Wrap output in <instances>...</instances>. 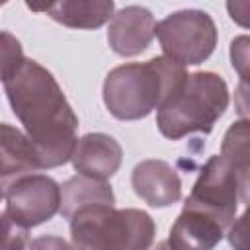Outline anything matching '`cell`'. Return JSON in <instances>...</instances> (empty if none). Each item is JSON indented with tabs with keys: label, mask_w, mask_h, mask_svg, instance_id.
<instances>
[{
	"label": "cell",
	"mask_w": 250,
	"mask_h": 250,
	"mask_svg": "<svg viewBox=\"0 0 250 250\" xmlns=\"http://www.w3.org/2000/svg\"><path fill=\"white\" fill-rule=\"evenodd\" d=\"M68 225L72 246L90 250H145L150 248L156 234L152 217L133 207L90 205L78 209Z\"/></svg>",
	"instance_id": "4"
},
{
	"label": "cell",
	"mask_w": 250,
	"mask_h": 250,
	"mask_svg": "<svg viewBox=\"0 0 250 250\" xmlns=\"http://www.w3.org/2000/svg\"><path fill=\"white\" fill-rule=\"evenodd\" d=\"M25 61L23 47L10 31H0V82H6Z\"/></svg>",
	"instance_id": "16"
},
{
	"label": "cell",
	"mask_w": 250,
	"mask_h": 250,
	"mask_svg": "<svg viewBox=\"0 0 250 250\" xmlns=\"http://www.w3.org/2000/svg\"><path fill=\"white\" fill-rule=\"evenodd\" d=\"M6 2H8V0H0V6H4V4H6Z\"/></svg>",
	"instance_id": "21"
},
{
	"label": "cell",
	"mask_w": 250,
	"mask_h": 250,
	"mask_svg": "<svg viewBox=\"0 0 250 250\" xmlns=\"http://www.w3.org/2000/svg\"><path fill=\"white\" fill-rule=\"evenodd\" d=\"M186 74V66L164 55L145 62H125L107 72L104 104L119 121L145 119L170 98Z\"/></svg>",
	"instance_id": "2"
},
{
	"label": "cell",
	"mask_w": 250,
	"mask_h": 250,
	"mask_svg": "<svg viewBox=\"0 0 250 250\" xmlns=\"http://www.w3.org/2000/svg\"><path fill=\"white\" fill-rule=\"evenodd\" d=\"M29 246V229L18 225L6 211L0 213V248Z\"/></svg>",
	"instance_id": "17"
},
{
	"label": "cell",
	"mask_w": 250,
	"mask_h": 250,
	"mask_svg": "<svg viewBox=\"0 0 250 250\" xmlns=\"http://www.w3.org/2000/svg\"><path fill=\"white\" fill-rule=\"evenodd\" d=\"M41 170L39 154L29 137L10 123H0V184Z\"/></svg>",
	"instance_id": "11"
},
{
	"label": "cell",
	"mask_w": 250,
	"mask_h": 250,
	"mask_svg": "<svg viewBox=\"0 0 250 250\" xmlns=\"http://www.w3.org/2000/svg\"><path fill=\"white\" fill-rule=\"evenodd\" d=\"M164 57L182 66L205 62L217 47V25L203 10H178L160 20L154 27Z\"/></svg>",
	"instance_id": "6"
},
{
	"label": "cell",
	"mask_w": 250,
	"mask_h": 250,
	"mask_svg": "<svg viewBox=\"0 0 250 250\" xmlns=\"http://www.w3.org/2000/svg\"><path fill=\"white\" fill-rule=\"evenodd\" d=\"M246 45H248V39L246 37H238L232 41L230 45V59H232V66L240 72L242 80H246Z\"/></svg>",
	"instance_id": "18"
},
{
	"label": "cell",
	"mask_w": 250,
	"mask_h": 250,
	"mask_svg": "<svg viewBox=\"0 0 250 250\" xmlns=\"http://www.w3.org/2000/svg\"><path fill=\"white\" fill-rule=\"evenodd\" d=\"M154 16L145 6H125L113 12L107 25V43L119 57H137L154 39Z\"/></svg>",
	"instance_id": "8"
},
{
	"label": "cell",
	"mask_w": 250,
	"mask_h": 250,
	"mask_svg": "<svg viewBox=\"0 0 250 250\" xmlns=\"http://www.w3.org/2000/svg\"><path fill=\"white\" fill-rule=\"evenodd\" d=\"M115 12L113 0H53L47 16L70 29H98Z\"/></svg>",
	"instance_id": "13"
},
{
	"label": "cell",
	"mask_w": 250,
	"mask_h": 250,
	"mask_svg": "<svg viewBox=\"0 0 250 250\" xmlns=\"http://www.w3.org/2000/svg\"><path fill=\"white\" fill-rule=\"evenodd\" d=\"M121 160V145L105 133H86L84 137L76 139L74 150L70 154V162L78 174L100 180L111 178L119 170Z\"/></svg>",
	"instance_id": "10"
},
{
	"label": "cell",
	"mask_w": 250,
	"mask_h": 250,
	"mask_svg": "<svg viewBox=\"0 0 250 250\" xmlns=\"http://www.w3.org/2000/svg\"><path fill=\"white\" fill-rule=\"evenodd\" d=\"M133 191L154 209L170 207L182 199V180L166 160H143L131 172Z\"/></svg>",
	"instance_id": "9"
},
{
	"label": "cell",
	"mask_w": 250,
	"mask_h": 250,
	"mask_svg": "<svg viewBox=\"0 0 250 250\" xmlns=\"http://www.w3.org/2000/svg\"><path fill=\"white\" fill-rule=\"evenodd\" d=\"M225 232L227 230L215 221L199 213L182 209V213L178 215V219L170 229L168 244L174 250H189V248L209 250L223 240Z\"/></svg>",
	"instance_id": "12"
},
{
	"label": "cell",
	"mask_w": 250,
	"mask_h": 250,
	"mask_svg": "<svg viewBox=\"0 0 250 250\" xmlns=\"http://www.w3.org/2000/svg\"><path fill=\"white\" fill-rule=\"evenodd\" d=\"M248 178L250 170L238 168L221 152L213 154L201 166L184 209L199 213L227 230L236 219L238 203L248 201Z\"/></svg>",
	"instance_id": "5"
},
{
	"label": "cell",
	"mask_w": 250,
	"mask_h": 250,
	"mask_svg": "<svg viewBox=\"0 0 250 250\" xmlns=\"http://www.w3.org/2000/svg\"><path fill=\"white\" fill-rule=\"evenodd\" d=\"M2 84L14 115L39 154L41 170L66 164L76 145L78 117L55 76L37 61L25 59Z\"/></svg>",
	"instance_id": "1"
},
{
	"label": "cell",
	"mask_w": 250,
	"mask_h": 250,
	"mask_svg": "<svg viewBox=\"0 0 250 250\" xmlns=\"http://www.w3.org/2000/svg\"><path fill=\"white\" fill-rule=\"evenodd\" d=\"M4 188V211L25 229L39 227L59 213L61 186L47 174H23Z\"/></svg>",
	"instance_id": "7"
},
{
	"label": "cell",
	"mask_w": 250,
	"mask_h": 250,
	"mask_svg": "<svg viewBox=\"0 0 250 250\" xmlns=\"http://www.w3.org/2000/svg\"><path fill=\"white\" fill-rule=\"evenodd\" d=\"M227 8H229V14L230 18L242 25V27H248V10H246V0H227Z\"/></svg>",
	"instance_id": "19"
},
{
	"label": "cell",
	"mask_w": 250,
	"mask_h": 250,
	"mask_svg": "<svg viewBox=\"0 0 250 250\" xmlns=\"http://www.w3.org/2000/svg\"><path fill=\"white\" fill-rule=\"evenodd\" d=\"M2 199H4V186L0 184V201H2Z\"/></svg>",
	"instance_id": "20"
},
{
	"label": "cell",
	"mask_w": 250,
	"mask_h": 250,
	"mask_svg": "<svg viewBox=\"0 0 250 250\" xmlns=\"http://www.w3.org/2000/svg\"><path fill=\"white\" fill-rule=\"evenodd\" d=\"M248 139H250L248 121L240 119L227 129V133L223 137V145H221V154H225L229 160H232L242 170H250V166H248Z\"/></svg>",
	"instance_id": "15"
},
{
	"label": "cell",
	"mask_w": 250,
	"mask_h": 250,
	"mask_svg": "<svg viewBox=\"0 0 250 250\" xmlns=\"http://www.w3.org/2000/svg\"><path fill=\"white\" fill-rule=\"evenodd\" d=\"M115 195L105 180L92 178L86 174H76L61 186V207L59 213L70 219L78 209L90 205H113Z\"/></svg>",
	"instance_id": "14"
},
{
	"label": "cell",
	"mask_w": 250,
	"mask_h": 250,
	"mask_svg": "<svg viewBox=\"0 0 250 250\" xmlns=\"http://www.w3.org/2000/svg\"><path fill=\"white\" fill-rule=\"evenodd\" d=\"M229 102V86L217 72L186 74L182 84L156 109V127L170 141H180L191 133L209 135L227 111Z\"/></svg>",
	"instance_id": "3"
}]
</instances>
